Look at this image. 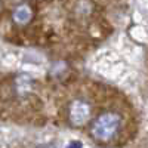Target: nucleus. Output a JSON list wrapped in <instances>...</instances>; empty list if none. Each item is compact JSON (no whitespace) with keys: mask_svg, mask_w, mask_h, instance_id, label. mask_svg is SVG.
<instances>
[{"mask_svg":"<svg viewBox=\"0 0 148 148\" xmlns=\"http://www.w3.org/2000/svg\"><path fill=\"white\" fill-rule=\"evenodd\" d=\"M67 148H82V144L79 142V141H73V142H70L68 144V147Z\"/></svg>","mask_w":148,"mask_h":148,"instance_id":"5","label":"nucleus"},{"mask_svg":"<svg viewBox=\"0 0 148 148\" xmlns=\"http://www.w3.org/2000/svg\"><path fill=\"white\" fill-rule=\"evenodd\" d=\"M90 117H92V107L86 99L79 98V99H74L70 104V107H68V120H70V123L73 126L82 127L84 125H88Z\"/></svg>","mask_w":148,"mask_h":148,"instance_id":"2","label":"nucleus"},{"mask_svg":"<svg viewBox=\"0 0 148 148\" xmlns=\"http://www.w3.org/2000/svg\"><path fill=\"white\" fill-rule=\"evenodd\" d=\"M33 84H34V80L28 76V74H19V76H16L15 80H14L15 92L19 93V95H27L28 92H31Z\"/></svg>","mask_w":148,"mask_h":148,"instance_id":"4","label":"nucleus"},{"mask_svg":"<svg viewBox=\"0 0 148 148\" xmlns=\"http://www.w3.org/2000/svg\"><path fill=\"white\" fill-rule=\"evenodd\" d=\"M121 127V116L116 111H104L90 123V135L99 142L114 139Z\"/></svg>","mask_w":148,"mask_h":148,"instance_id":"1","label":"nucleus"},{"mask_svg":"<svg viewBox=\"0 0 148 148\" xmlns=\"http://www.w3.org/2000/svg\"><path fill=\"white\" fill-rule=\"evenodd\" d=\"M0 10H2V2H0Z\"/></svg>","mask_w":148,"mask_h":148,"instance_id":"6","label":"nucleus"},{"mask_svg":"<svg viewBox=\"0 0 148 148\" xmlns=\"http://www.w3.org/2000/svg\"><path fill=\"white\" fill-rule=\"evenodd\" d=\"M34 18V12L33 8L28 3H19L15 6V9L12 10V21L19 27H25L33 21Z\"/></svg>","mask_w":148,"mask_h":148,"instance_id":"3","label":"nucleus"}]
</instances>
